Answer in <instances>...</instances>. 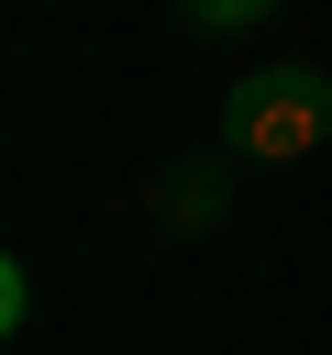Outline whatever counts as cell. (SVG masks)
I'll return each instance as SVG.
<instances>
[{"label": "cell", "mask_w": 332, "mask_h": 355, "mask_svg": "<svg viewBox=\"0 0 332 355\" xmlns=\"http://www.w3.org/2000/svg\"><path fill=\"white\" fill-rule=\"evenodd\" d=\"M321 144H332V78L321 67H255L221 100V155H243V166H299Z\"/></svg>", "instance_id": "cell-1"}, {"label": "cell", "mask_w": 332, "mask_h": 355, "mask_svg": "<svg viewBox=\"0 0 332 355\" xmlns=\"http://www.w3.org/2000/svg\"><path fill=\"white\" fill-rule=\"evenodd\" d=\"M155 222H166V233H210V222H221V155H188V166H166V189H155Z\"/></svg>", "instance_id": "cell-2"}, {"label": "cell", "mask_w": 332, "mask_h": 355, "mask_svg": "<svg viewBox=\"0 0 332 355\" xmlns=\"http://www.w3.org/2000/svg\"><path fill=\"white\" fill-rule=\"evenodd\" d=\"M177 11H188L199 33H243V22H266L277 0H177Z\"/></svg>", "instance_id": "cell-3"}, {"label": "cell", "mask_w": 332, "mask_h": 355, "mask_svg": "<svg viewBox=\"0 0 332 355\" xmlns=\"http://www.w3.org/2000/svg\"><path fill=\"white\" fill-rule=\"evenodd\" d=\"M22 322H33V266L11 255V266H0V333H22Z\"/></svg>", "instance_id": "cell-4"}]
</instances>
